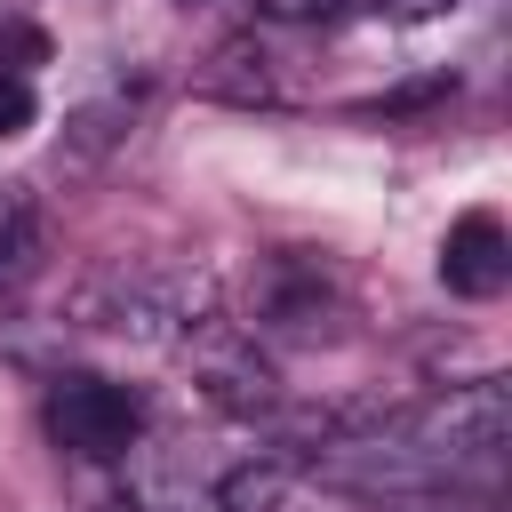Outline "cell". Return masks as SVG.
<instances>
[{"label":"cell","mask_w":512,"mask_h":512,"mask_svg":"<svg viewBox=\"0 0 512 512\" xmlns=\"http://www.w3.org/2000/svg\"><path fill=\"white\" fill-rule=\"evenodd\" d=\"M64 320L112 344L176 352L200 320H216V280L200 264H96L64 296Z\"/></svg>","instance_id":"1"},{"label":"cell","mask_w":512,"mask_h":512,"mask_svg":"<svg viewBox=\"0 0 512 512\" xmlns=\"http://www.w3.org/2000/svg\"><path fill=\"white\" fill-rule=\"evenodd\" d=\"M352 312V288H344V264L328 248H272L256 256V280H248V336H280V344H320L336 336Z\"/></svg>","instance_id":"2"},{"label":"cell","mask_w":512,"mask_h":512,"mask_svg":"<svg viewBox=\"0 0 512 512\" xmlns=\"http://www.w3.org/2000/svg\"><path fill=\"white\" fill-rule=\"evenodd\" d=\"M40 424H48V440H56L64 456H80V464H128V456L144 448V432H152V400H144L136 384H120V376L72 368V376L48 384Z\"/></svg>","instance_id":"3"},{"label":"cell","mask_w":512,"mask_h":512,"mask_svg":"<svg viewBox=\"0 0 512 512\" xmlns=\"http://www.w3.org/2000/svg\"><path fill=\"white\" fill-rule=\"evenodd\" d=\"M200 376V392L224 408V416H280V368L264 360V336H248L240 320H200L184 344H176Z\"/></svg>","instance_id":"4"},{"label":"cell","mask_w":512,"mask_h":512,"mask_svg":"<svg viewBox=\"0 0 512 512\" xmlns=\"http://www.w3.org/2000/svg\"><path fill=\"white\" fill-rule=\"evenodd\" d=\"M440 280H448V296H464V304L504 296V280H512V232H504L496 208H464V216L448 224V240H440Z\"/></svg>","instance_id":"5"},{"label":"cell","mask_w":512,"mask_h":512,"mask_svg":"<svg viewBox=\"0 0 512 512\" xmlns=\"http://www.w3.org/2000/svg\"><path fill=\"white\" fill-rule=\"evenodd\" d=\"M144 104H152V80L136 72V80H112V88H96V96H80L72 112H64V160L72 168H96L104 152H120L128 136H136V120H144Z\"/></svg>","instance_id":"6"},{"label":"cell","mask_w":512,"mask_h":512,"mask_svg":"<svg viewBox=\"0 0 512 512\" xmlns=\"http://www.w3.org/2000/svg\"><path fill=\"white\" fill-rule=\"evenodd\" d=\"M200 96H208V104H272V96H280L272 48H264L256 32L216 40V48H208V64H200Z\"/></svg>","instance_id":"7"},{"label":"cell","mask_w":512,"mask_h":512,"mask_svg":"<svg viewBox=\"0 0 512 512\" xmlns=\"http://www.w3.org/2000/svg\"><path fill=\"white\" fill-rule=\"evenodd\" d=\"M296 480H304V464H296V456L256 448L248 464H232V472L216 480V512H288Z\"/></svg>","instance_id":"8"},{"label":"cell","mask_w":512,"mask_h":512,"mask_svg":"<svg viewBox=\"0 0 512 512\" xmlns=\"http://www.w3.org/2000/svg\"><path fill=\"white\" fill-rule=\"evenodd\" d=\"M40 256V200L24 184H0V280H16Z\"/></svg>","instance_id":"9"},{"label":"cell","mask_w":512,"mask_h":512,"mask_svg":"<svg viewBox=\"0 0 512 512\" xmlns=\"http://www.w3.org/2000/svg\"><path fill=\"white\" fill-rule=\"evenodd\" d=\"M32 112H40L32 72H0V144H8V136H24V128H32Z\"/></svg>","instance_id":"10"},{"label":"cell","mask_w":512,"mask_h":512,"mask_svg":"<svg viewBox=\"0 0 512 512\" xmlns=\"http://www.w3.org/2000/svg\"><path fill=\"white\" fill-rule=\"evenodd\" d=\"M40 56H48V40L32 24H0V72H32Z\"/></svg>","instance_id":"11"},{"label":"cell","mask_w":512,"mask_h":512,"mask_svg":"<svg viewBox=\"0 0 512 512\" xmlns=\"http://www.w3.org/2000/svg\"><path fill=\"white\" fill-rule=\"evenodd\" d=\"M352 0H256V16H272V24H328V16H344Z\"/></svg>","instance_id":"12"},{"label":"cell","mask_w":512,"mask_h":512,"mask_svg":"<svg viewBox=\"0 0 512 512\" xmlns=\"http://www.w3.org/2000/svg\"><path fill=\"white\" fill-rule=\"evenodd\" d=\"M352 8H376V16H440L456 0H352Z\"/></svg>","instance_id":"13"},{"label":"cell","mask_w":512,"mask_h":512,"mask_svg":"<svg viewBox=\"0 0 512 512\" xmlns=\"http://www.w3.org/2000/svg\"><path fill=\"white\" fill-rule=\"evenodd\" d=\"M104 512H160V504H144V496H112Z\"/></svg>","instance_id":"14"}]
</instances>
